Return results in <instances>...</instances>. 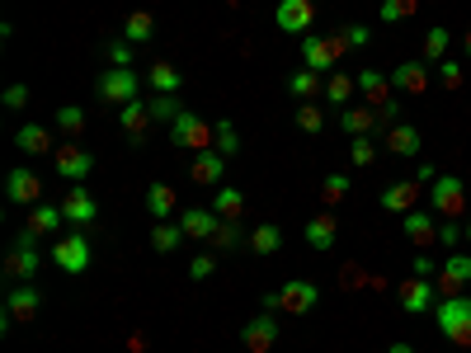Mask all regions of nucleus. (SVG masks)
<instances>
[{
  "mask_svg": "<svg viewBox=\"0 0 471 353\" xmlns=\"http://www.w3.org/2000/svg\"><path fill=\"white\" fill-rule=\"evenodd\" d=\"M392 86L401 95H429V62L425 57H415V62H401L392 71Z\"/></svg>",
  "mask_w": 471,
  "mask_h": 353,
  "instance_id": "21",
  "label": "nucleus"
},
{
  "mask_svg": "<svg viewBox=\"0 0 471 353\" xmlns=\"http://www.w3.org/2000/svg\"><path fill=\"white\" fill-rule=\"evenodd\" d=\"M462 236H466V240H471V217H466V222H462Z\"/></svg>",
  "mask_w": 471,
  "mask_h": 353,
  "instance_id": "56",
  "label": "nucleus"
},
{
  "mask_svg": "<svg viewBox=\"0 0 471 353\" xmlns=\"http://www.w3.org/2000/svg\"><path fill=\"white\" fill-rule=\"evenodd\" d=\"M340 132H349V137H373V132H377V108L373 104L340 108Z\"/></svg>",
  "mask_w": 471,
  "mask_h": 353,
  "instance_id": "25",
  "label": "nucleus"
},
{
  "mask_svg": "<svg viewBox=\"0 0 471 353\" xmlns=\"http://www.w3.org/2000/svg\"><path fill=\"white\" fill-rule=\"evenodd\" d=\"M57 127L67 132V142H76L80 132L90 127V118H86V108H80V104H62V108H57Z\"/></svg>",
  "mask_w": 471,
  "mask_h": 353,
  "instance_id": "38",
  "label": "nucleus"
},
{
  "mask_svg": "<svg viewBox=\"0 0 471 353\" xmlns=\"http://www.w3.org/2000/svg\"><path fill=\"white\" fill-rule=\"evenodd\" d=\"M15 146H19L24 156H52V151H57L52 132H47V127H38V123H24V127L15 132Z\"/></svg>",
  "mask_w": 471,
  "mask_h": 353,
  "instance_id": "28",
  "label": "nucleus"
},
{
  "mask_svg": "<svg viewBox=\"0 0 471 353\" xmlns=\"http://www.w3.org/2000/svg\"><path fill=\"white\" fill-rule=\"evenodd\" d=\"M62 212H67V222H71L76 231H86V227H95V222H99V203H95V194H90L86 184H71V188H67Z\"/></svg>",
  "mask_w": 471,
  "mask_h": 353,
  "instance_id": "11",
  "label": "nucleus"
},
{
  "mask_svg": "<svg viewBox=\"0 0 471 353\" xmlns=\"http://www.w3.org/2000/svg\"><path fill=\"white\" fill-rule=\"evenodd\" d=\"M43 268V250H38V236L24 227L19 231V240H15V250H10V259H5V278L10 283H34V274Z\"/></svg>",
  "mask_w": 471,
  "mask_h": 353,
  "instance_id": "8",
  "label": "nucleus"
},
{
  "mask_svg": "<svg viewBox=\"0 0 471 353\" xmlns=\"http://www.w3.org/2000/svg\"><path fill=\"white\" fill-rule=\"evenodd\" d=\"M349 160H353L358 170H368L373 160H377V146H373V137H353V142H349Z\"/></svg>",
  "mask_w": 471,
  "mask_h": 353,
  "instance_id": "45",
  "label": "nucleus"
},
{
  "mask_svg": "<svg viewBox=\"0 0 471 353\" xmlns=\"http://www.w3.org/2000/svg\"><path fill=\"white\" fill-rule=\"evenodd\" d=\"M353 90H358V80H353V76H344V71H330V80H325V99H330V104L349 108Z\"/></svg>",
  "mask_w": 471,
  "mask_h": 353,
  "instance_id": "37",
  "label": "nucleus"
},
{
  "mask_svg": "<svg viewBox=\"0 0 471 353\" xmlns=\"http://www.w3.org/2000/svg\"><path fill=\"white\" fill-rule=\"evenodd\" d=\"M420 194H425V175H415V179H396V184H386V188H382V207L405 217V212L420 207Z\"/></svg>",
  "mask_w": 471,
  "mask_h": 353,
  "instance_id": "13",
  "label": "nucleus"
},
{
  "mask_svg": "<svg viewBox=\"0 0 471 353\" xmlns=\"http://www.w3.org/2000/svg\"><path fill=\"white\" fill-rule=\"evenodd\" d=\"M5 198L15 203V207H34V203H43V179L34 175V170H10L5 175Z\"/></svg>",
  "mask_w": 471,
  "mask_h": 353,
  "instance_id": "15",
  "label": "nucleus"
},
{
  "mask_svg": "<svg viewBox=\"0 0 471 353\" xmlns=\"http://www.w3.org/2000/svg\"><path fill=\"white\" fill-rule=\"evenodd\" d=\"M179 227H184V240H212V231L221 227V217L212 207H184Z\"/></svg>",
  "mask_w": 471,
  "mask_h": 353,
  "instance_id": "24",
  "label": "nucleus"
},
{
  "mask_svg": "<svg viewBox=\"0 0 471 353\" xmlns=\"http://www.w3.org/2000/svg\"><path fill=\"white\" fill-rule=\"evenodd\" d=\"M325 5H330V0H325Z\"/></svg>",
  "mask_w": 471,
  "mask_h": 353,
  "instance_id": "57",
  "label": "nucleus"
},
{
  "mask_svg": "<svg viewBox=\"0 0 471 353\" xmlns=\"http://www.w3.org/2000/svg\"><path fill=\"white\" fill-rule=\"evenodd\" d=\"M217 151H221V156H236V151H241V137H236L231 123H217Z\"/></svg>",
  "mask_w": 471,
  "mask_h": 353,
  "instance_id": "49",
  "label": "nucleus"
},
{
  "mask_svg": "<svg viewBox=\"0 0 471 353\" xmlns=\"http://www.w3.org/2000/svg\"><path fill=\"white\" fill-rule=\"evenodd\" d=\"M273 24L288 34V38H307V34H316V0H279L273 5Z\"/></svg>",
  "mask_w": 471,
  "mask_h": 353,
  "instance_id": "9",
  "label": "nucleus"
},
{
  "mask_svg": "<svg viewBox=\"0 0 471 353\" xmlns=\"http://www.w3.org/2000/svg\"><path fill=\"white\" fill-rule=\"evenodd\" d=\"M52 166H57V175H62V179H71V184H86V175L95 170V156H90L86 146L67 142V146H57V151H52Z\"/></svg>",
  "mask_w": 471,
  "mask_h": 353,
  "instance_id": "12",
  "label": "nucleus"
},
{
  "mask_svg": "<svg viewBox=\"0 0 471 353\" xmlns=\"http://www.w3.org/2000/svg\"><path fill=\"white\" fill-rule=\"evenodd\" d=\"M429 212L443 217V222H457V217L466 212V184L457 175H438L429 184Z\"/></svg>",
  "mask_w": 471,
  "mask_h": 353,
  "instance_id": "7",
  "label": "nucleus"
},
{
  "mask_svg": "<svg viewBox=\"0 0 471 353\" xmlns=\"http://www.w3.org/2000/svg\"><path fill=\"white\" fill-rule=\"evenodd\" d=\"M123 38H128L132 47L151 43V38H156V15H151V10H132V15L123 19Z\"/></svg>",
  "mask_w": 471,
  "mask_h": 353,
  "instance_id": "31",
  "label": "nucleus"
},
{
  "mask_svg": "<svg viewBox=\"0 0 471 353\" xmlns=\"http://www.w3.org/2000/svg\"><path fill=\"white\" fill-rule=\"evenodd\" d=\"M471 283V255H443V268L434 274L438 297H457Z\"/></svg>",
  "mask_w": 471,
  "mask_h": 353,
  "instance_id": "14",
  "label": "nucleus"
},
{
  "mask_svg": "<svg viewBox=\"0 0 471 353\" xmlns=\"http://www.w3.org/2000/svg\"><path fill=\"white\" fill-rule=\"evenodd\" d=\"M147 108H151V118H160V123H175V118L184 114V108H179V95H151Z\"/></svg>",
  "mask_w": 471,
  "mask_h": 353,
  "instance_id": "43",
  "label": "nucleus"
},
{
  "mask_svg": "<svg viewBox=\"0 0 471 353\" xmlns=\"http://www.w3.org/2000/svg\"><path fill=\"white\" fill-rule=\"evenodd\" d=\"M147 86H151L156 95H179L184 76H179V66H170V62H156V66L147 71Z\"/></svg>",
  "mask_w": 471,
  "mask_h": 353,
  "instance_id": "34",
  "label": "nucleus"
},
{
  "mask_svg": "<svg viewBox=\"0 0 471 353\" xmlns=\"http://www.w3.org/2000/svg\"><path fill=\"white\" fill-rule=\"evenodd\" d=\"M448 47H453V29H429L425 34V47H420V57L429 62V66H438V62H448Z\"/></svg>",
  "mask_w": 471,
  "mask_h": 353,
  "instance_id": "35",
  "label": "nucleus"
},
{
  "mask_svg": "<svg viewBox=\"0 0 471 353\" xmlns=\"http://www.w3.org/2000/svg\"><path fill=\"white\" fill-rule=\"evenodd\" d=\"M179 240H184V227H179V222H156V227H151V250H156V255L179 250Z\"/></svg>",
  "mask_w": 471,
  "mask_h": 353,
  "instance_id": "36",
  "label": "nucleus"
},
{
  "mask_svg": "<svg viewBox=\"0 0 471 353\" xmlns=\"http://www.w3.org/2000/svg\"><path fill=\"white\" fill-rule=\"evenodd\" d=\"M288 95H292V99H302V104H316V99L325 95V80H321L316 71L302 66V71H292V76H288Z\"/></svg>",
  "mask_w": 471,
  "mask_h": 353,
  "instance_id": "30",
  "label": "nucleus"
},
{
  "mask_svg": "<svg viewBox=\"0 0 471 353\" xmlns=\"http://www.w3.org/2000/svg\"><path fill=\"white\" fill-rule=\"evenodd\" d=\"M344 198H349V175H340V170L325 175V179H321V203L335 207V203H344Z\"/></svg>",
  "mask_w": 471,
  "mask_h": 353,
  "instance_id": "41",
  "label": "nucleus"
},
{
  "mask_svg": "<svg viewBox=\"0 0 471 353\" xmlns=\"http://www.w3.org/2000/svg\"><path fill=\"white\" fill-rule=\"evenodd\" d=\"M462 52H466V62H471V29L462 34Z\"/></svg>",
  "mask_w": 471,
  "mask_h": 353,
  "instance_id": "55",
  "label": "nucleus"
},
{
  "mask_svg": "<svg viewBox=\"0 0 471 353\" xmlns=\"http://www.w3.org/2000/svg\"><path fill=\"white\" fill-rule=\"evenodd\" d=\"M221 175H227V156H221V151H199V156H193V166H189V179H193V184L221 188V184H217Z\"/></svg>",
  "mask_w": 471,
  "mask_h": 353,
  "instance_id": "22",
  "label": "nucleus"
},
{
  "mask_svg": "<svg viewBox=\"0 0 471 353\" xmlns=\"http://www.w3.org/2000/svg\"><path fill=\"white\" fill-rule=\"evenodd\" d=\"M0 104H5V108H10V114H19V108H24V104H29V86H24V80H19V86H10L5 95H0Z\"/></svg>",
  "mask_w": 471,
  "mask_h": 353,
  "instance_id": "50",
  "label": "nucleus"
},
{
  "mask_svg": "<svg viewBox=\"0 0 471 353\" xmlns=\"http://www.w3.org/2000/svg\"><path fill=\"white\" fill-rule=\"evenodd\" d=\"M118 127H123V137L132 142V146H142V137H147V127H151V108L137 99V104H123L118 108Z\"/></svg>",
  "mask_w": 471,
  "mask_h": 353,
  "instance_id": "26",
  "label": "nucleus"
},
{
  "mask_svg": "<svg viewBox=\"0 0 471 353\" xmlns=\"http://www.w3.org/2000/svg\"><path fill=\"white\" fill-rule=\"evenodd\" d=\"M170 142L179 146V151H217V127L208 123V118H199L193 108H184V114L170 123Z\"/></svg>",
  "mask_w": 471,
  "mask_h": 353,
  "instance_id": "3",
  "label": "nucleus"
},
{
  "mask_svg": "<svg viewBox=\"0 0 471 353\" xmlns=\"http://www.w3.org/2000/svg\"><path fill=\"white\" fill-rule=\"evenodd\" d=\"M47 259L57 264L62 274L80 278V274H86V268H90V236H86V231H62L57 240H52Z\"/></svg>",
  "mask_w": 471,
  "mask_h": 353,
  "instance_id": "4",
  "label": "nucleus"
},
{
  "mask_svg": "<svg viewBox=\"0 0 471 353\" xmlns=\"http://www.w3.org/2000/svg\"><path fill=\"white\" fill-rule=\"evenodd\" d=\"M358 80V95H363V104H373V108H382V104H392L396 95V86H392V76H382V71H373V66H363L353 76Z\"/></svg>",
  "mask_w": 471,
  "mask_h": 353,
  "instance_id": "20",
  "label": "nucleus"
},
{
  "mask_svg": "<svg viewBox=\"0 0 471 353\" xmlns=\"http://www.w3.org/2000/svg\"><path fill=\"white\" fill-rule=\"evenodd\" d=\"M382 353H415V348H410V344H405V339H396V344H386V348H382Z\"/></svg>",
  "mask_w": 471,
  "mask_h": 353,
  "instance_id": "54",
  "label": "nucleus"
},
{
  "mask_svg": "<svg viewBox=\"0 0 471 353\" xmlns=\"http://www.w3.org/2000/svg\"><path fill=\"white\" fill-rule=\"evenodd\" d=\"M340 38H344V47H349V52H358V47H368V43H373V29H368V24H344Z\"/></svg>",
  "mask_w": 471,
  "mask_h": 353,
  "instance_id": "46",
  "label": "nucleus"
},
{
  "mask_svg": "<svg viewBox=\"0 0 471 353\" xmlns=\"http://www.w3.org/2000/svg\"><path fill=\"white\" fill-rule=\"evenodd\" d=\"M212 268H217V255H212V250H208V255H193V259H189V278L203 283V278H212Z\"/></svg>",
  "mask_w": 471,
  "mask_h": 353,
  "instance_id": "48",
  "label": "nucleus"
},
{
  "mask_svg": "<svg viewBox=\"0 0 471 353\" xmlns=\"http://www.w3.org/2000/svg\"><path fill=\"white\" fill-rule=\"evenodd\" d=\"M245 246H251L255 255H279V246H283V227H279V222H260L251 236H245Z\"/></svg>",
  "mask_w": 471,
  "mask_h": 353,
  "instance_id": "32",
  "label": "nucleus"
},
{
  "mask_svg": "<svg viewBox=\"0 0 471 353\" xmlns=\"http://www.w3.org/2000/svg\"><path fill=\"white\" fill-rule=\"evenodd\" d=\"M405 240L415 250H429V246H438V217L429 212V207H415V212H405Z\"/></svg>",
  "mask_w": 471,
  "mask_h": 353,
  "instance_id": "18",
  "label": "nucleus"
},
{
  "mask_svg": "<svg viewBox=\"0 0 471 353\" xmlns=\"http://www.w3.org/2000/svg\"><path fill=\"white\" fill-rule=\"evenodd\" d=\"M132 57H137V47H132L128 38H108V43H104V62H108V66H132Z\"/></svg>",
  "mask_w": 471,
  "mask_h": 353,
  "instance_id": "44",
  "label": "nucleus"
},
{
  "mask_svg": "<svg viewBox=\"0 0 471 353\" xmlns=\"http://www.w3.org/2000/svg\"><path fill=\"white\" fill-rule=\"evenodd\" d=\"M377 15H382L386 24H401V19H415V15H420V0H382V5H377Z\"/></svg>",
  "mask_w": 471,
  "mask_h": 353,
  "instance_id": "42",
  "label": "nucleus"
},
{
  "mask_svg": "<svg viewBox=\"0 0 471 353\" xmlns=\"http://www.w3.org/2000/svg\"><path fill=\"white\" fill-rule=\"evenodd\" d=\"M344 52L349 47H344L340 34H307V38H302V66L325 76V71H335V62L344 57Z\"/></svg>",
  "mask_w": 471,
  "mask_h": 353,
  "instance_id": "5",
  "label": "nucleus"
},
{
  "mask_svg": "<svg viewBox=\"0 0 471 353\" xmlns=\"http://www.w3.org/2000/svg\"><path fill=\"white\" fill-rule=\"evenodd\" d=\"M297 127L307 132V137H321L325 132V108L321 104H297Z\"/></svg>",
  "mask_w": 471,
  "mask_h": 353,
  "instance_id": "39",
  "label": "nucleus"
},
{
  "mask_svg": "<svg viewBox=\"0 0 471 353\" xmlns=\"http://www.w3.org/2000/svg\"><path fill=\"white\" fill-rule=\"evenodd\" d=\"M457 240H462V227H457V222H438V246H443V250H453Z\"/></svg>",
  "mask_w": 471,
  "mask_h": 353,
  "instance_id": "51",
  "label": "nucleus"
},
{
  "mask_svg": "<svg viewBox=\"0 0 471 353\" xmlns=\"http://www.w3.org/2000/svg\"><path fill=\"white\" fill-rule=\"evenodd\" d=\"M358 283H363V268L349 264V268H344V287H358Z\"/></svg>",
  "mask_w": 471,
  "mask_h": 353,
  "instance_id": "53",
  "label": "nucleus"
},
{
  "mask_svg": "<svg viewBox=\"0 0 471 353\" xmlns=\"http://www.w3.org/2000/svg\"><path fill=\"white\" fill-rule=\"evenodd\" d=\"M95 95L104 99V104H137L142 99V80H137V71L132 66H108L99 80H95Z\"/></svg>",
  "mask_w": 471,
  "mask_h": 353,
  "instance_id": "6",
  "label": "nucleus"
},
{
  "mask_svg": "<svg viewBox=\"0 0 471 353\" xmlns=\"http://www.w3.org/2000/svg\"><path fill=\"white\" fill-rule=\"evenodd\" d=\"M175 207H179V203H175V188H170V184H151V188H147V212L156 217V222H170Z\"/></svg>",
  "mask_w": 471,
  "mask_h": 353,
  "instance_id": "33",
  "label": "nucleus"
},
{
  "mask_svg": "<svg viewBox=\"0 0 471 353\" xmlns=\"http://www.w3.org/2000/svg\"><path fill=\"white\" fill-rule=\"evenodd\" d=\"M321 302V287L312 278H288L279 292H264V311H288V316H312Z\"/></svg>",
  "mask_w": 471,
  "mask_h": 353,
  "instance_id": "2",
  "label": "nucleus"
},
{
  "mask_svg": "<svg viewBox=\"0 0 471 353\" xmlns=\"http://www.w3.org/2000/svg\"><path fill=\"white\" fill-rule=\"evenodd\" d=\"M241 222H221L217 231H212V240H208V246H212V255H227V250H236L241 246Z\"/></svg>",
  "mask_w": 471,
  "mask_h": 353,
  "instance_id": "40",
  "label": "nucleus"
},
{
  "mask_svg": "<svg viewBox=\"0 0 471 353\" xmlns=\"http://www.w3.org/2000/svg\"><path fill=\"white\" fill-rule=\"evenodd\" d=\"M302 236H307V246L312 250H335V240H340V222H335V212H316V217H307V227H302Z\"/></svg>",
  "mask_w": 471,
  "mask_h": 353,
  "instance_id": "19",
  "label": "nucleus"
},
{
  "mask_svg": "<svg viewBox=\"0 0 471 353\" xmlns=\"http://www.w3.org/2000/svg\"><path fill=\"white\" fill-rule=\"evenodd\" d=\"M38 307H43V292L34 287V283H15L10 292H5V316H0V325H29V320H38Z\"/></svg>",
  "mask_w": 471,
  "mask_h": 353,
  "instance_id": "10",
  "label": "nucleus"
},
{
  "mask_svg": "<svg viewBox=\"0 0 471 353\" xmlns=\"http://www.w3.org/2000/svg\"><path fill=\"white\" fill-rule=\"evenodd\" d=\"M438 76H443V90H462V86H466L462 62H438Z\"/></svg>",
  "mask_w": 471,
  "mask_h": 353,
  "instance_id": "47",
  "label": "nucleus"
},
{
  "mask_svg": "<svg viewBox=\"0 0 471 353\" xmlns=\"http://www.w3.org/2000/svg\"><path fill=\"white\" fill-rule=\"evenodd\" d=\"M212 212L221 217V222H241V217H245V194L236 184H221L212 194Z\"/></svg>",
  "mask_w": 471,
  "mask_h": 353,
  "instance_id": "29",
  "label": "nucleus"
},
{
  "mask_svg": "<svg viewBox=\"0 0 471 353\" xmlns=\"http://www.w3.org/2000/svg\"><path fill=\"white\" fill-rule=\"evenodd\" d=\"M434 320H438L443 339H448L453 348H466V353H471V297H466V292H457V297H438Z\"/></svg>",
  "mask_w": 471,
  "mask_h": 353,
  "instance_id": "1",
  "label": "nucleus"
},
{
  "mask_svg": "<svg viewBox=\"0 0 471 353\" xmlns=\"http://www.w3.org/2000/svg\"><path fill=\"white\" fill-rule=\"evenodd\" d=\"M438 274V264L429 255H415V278H434Z\"/></svg>",
  "mask_w": 471,
  "mask_h": 353,
  "instance_id": "52",
  "label": "nucleus"
},
{
  "mask_svg": "<svg viewBox=\"0 0 471 353\" xmlns=\"http://www.w3.org/2000/svg\"><path fill=\"white\" fill-rule=\"evenodd\" d=\"M386 151H392V156H420L425 151V137H420V127H415V123H396L392 132H386Z\"/></svg>",
  "mask_w": 471,
  "mask_h": 353,
  "instance_id": "27",
  "label": "nucleus"
},
{
  "mask_svg": "<svg viewBox=\"0 0 471 353\" xmlns=\"http://www.w3.org/2000/svg\"><path fill=\"white\" fill-rule=\"evenodd\" d=\"M401 307H405L410 316H429V311L438 307L434 278H405V283H401Z\"/></svg>",
  "mask_w": 471,
  "mask_h": 353,
  "instance_id": "17",
  "label": "nucleus"
},
{
  "mask_svg": "<svg viewBox=\"0 0 471 353\" xmlns=\"http://www.w3.org/2000/svg\"><path fill=\"white\" fill-rule=\"evenodd\" d=\"M29 227L34 236H62V227H67V212H62V203H34L29 207Z\"/></svg>",
  "mask_w": 471,
  "mask_h": 353,
  "instance_id": "23",
  "label": "nucleus"
},
{
  "mask_svg": "<svg viewBox=\"0 0 471 353\" xmlns=\"http://www.w3.org/2000/svg\"><path fill=\"white\" fill-rule=\"evenodd\" d=\"M241 344H245V353H269L273 344H279V320H273V311H260L251 325H245Z\"/></svg>",
  "mask_w": 471,
  "mask_h": 353,
  "instance_id": "16",
  "label": "nucleus"
}]
</instances>
